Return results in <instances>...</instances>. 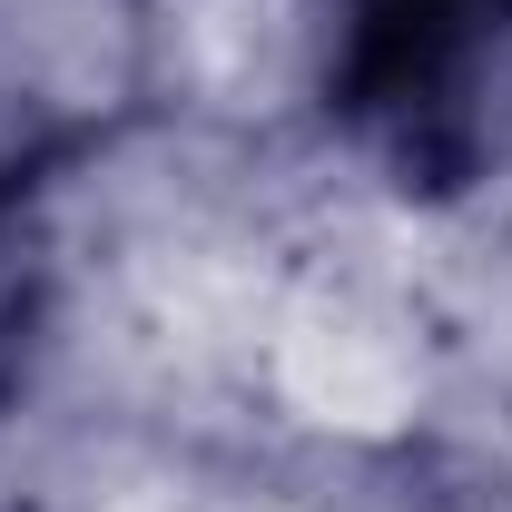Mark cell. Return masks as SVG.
I'll use <instances>...</instances> for the list:
<instances>
[{"label":"cell","instance_id":"obj_1","mask_svg":"<svg viewBox=\"0 0 512 512\" xmlns=\"http://www.w3.org/2000/svg\"><path fill=\"white\" fill-rule=\"evenodd\" d=\"M503 20L512 0H345V60H335L345 119L375 128L404 168H453L473 148L463 89Z\"/></svg>","mask_w":512,"mask_h":512},{"label":"cell","instance_id":"obj_2","mask_svg":"<svg viewBox=\"0 0 512 512\" xmlns=\"http://www.w3.org/2000/svg\"><path fill=\"white\" fill-rule=\"evenodd\" d=\"M10 188H20V158H10V148H0V197H10Z\"/></svg>","mask_w":512,"mask_h":512}]
</instances>
